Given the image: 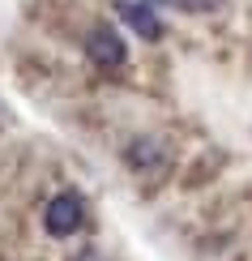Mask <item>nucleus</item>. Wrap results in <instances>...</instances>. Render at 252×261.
Wrapping results in <instances>:
<instances>
[{
	"instance_id": "f257e3e1",
	"label": "nucleus",
	"mask_w": 252,
	"mask_h": 261,
	"mask_svg": "<svg viewBox=\"0 0 252 261\" xmlns=\"http://www.w3.org/2000/svg\"><path fill=\"white\" fill-rule=\"evenodd\" d=\"M81 47H86V60H90L98 73H116V69H124V60H128V47H124V39H120V30L107 26V21L90 26V35H86Z\"/></svg>"
},
{
	"instance_id": "f03ea898",
	"label": "nucleus",
	"mask_w": 252,
	"mask_h": 261,
	"mask_svg": "<svg viewBox=\"0 0 252 261\" xmlns=\"http://www.w3.org/2000/svg\"><path fill=\"white\" fill-rule=\"evenodd\" d=\"M81 219H86V205L77 193H56L43 205V231L56 236V240H69L73 231H81Z\"/></svg>"
},
{
	"instance_id": "7ed1b4c3",
	"label": "nucleus",
	"mask_w": 252,
	"mask_h": 261,
	"mask_svg": "<svg viewBox=\"0 0 252 261\" xmlns=\"http://www.w3.org/2000/svg\"><path fill=\"white\" fill-rule=\"evenodd\" d=\"M116 17L124 21V26H133L146 43H158V39H162V21H158V13H154L150 0H120V5H116Z\"/></svg>"
},
{
	"instance_id": "20e7f679",
	"label": "nucleus",
	"mask_w": 252,
	"mask_h": 261,
	"mask_svg": "<svg viewBox=\"0 0 252 261\" xmlns=\"http://www.w3.org/2000/svg\"><path fill=\"white\" fill-rule=\"evenodd\" d=\"M124 163L133 171H146L150 163H162V146H158V141H150V137H137L133 146L124 150Z\"/></svg>"
},
{
	"instance_id": "39448f33",
	"label": "nucleus",
	"mask_w": 252,
	"mask_h": 261,
	"mask_svg": "<svg viewBox=\"0 0 252 261\" xmlns=\"http://www.w3.org/2000/svg\"><path fill=\"white\" fill-rule=\"evenodd\" d=\"M150 5H171V9H184V13H214V9H222V0H150Z\"/></svg>"
}]
</instances>
